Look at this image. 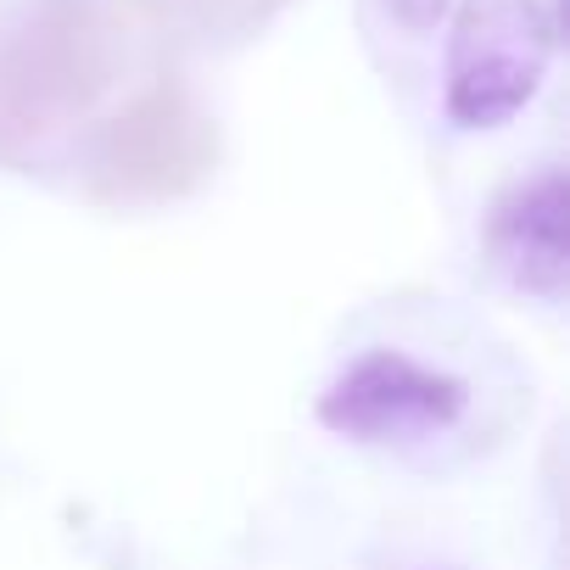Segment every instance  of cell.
Returning <instances> with one entry per match:
<instances>
[{"instance_id":"cell-1","label":"cell","mask_w":570,"mask_h":570,"mask_svg":"<svg viewBox=\"0 0 570 570\" xmlns=\"http://www.w3.org/2000/svg\"><path fill=\"white\" fill-rule=\"evenodd\" d=\"M559 29L542 0H459L448 35V118L459 129L509 124L548 79Z\"/></svg>"},{"instance_id":"cell-2","label":"cell","mask_w":570,"mask_h":570,"mask_svg":"<svg viewBox=\"0 0 570 570\" xmlns=\"http://www.w3.org/2000/svg\"><path fill=\"white\" fill-rule=\"evenodd\" d=\"M464 409H470V386L459 375H442L397 347H375L325 386L320 425L347 442L403 448V442L442 436L448 425L464 420Z\"/></svg>"},{"instance_id":"cell-3","label":"cell","mask_w":570,"mask_h":570,"mask_svg":"<svg viewBox=\"0 0 570 570\" xmlns=\"http://www.w3.org/2000/svg\"><path fill=\"white\" fill-rule=\"evenodd\" d=\"M213 168V124L185 90L157 85L124 107L96 140V179L118 202H163Z\"/></svg>"},{"instance_id":"cell-4","label":"cell","mask_w":570,"mask_h":570,"mask_svg":"<svg viewBox=\"0 0 570 570\" xmlns=\"http://www.w3.org/2000/svg\"><path fill=\"white\" fill-rule=\"evenodd\" d=\"M107 85V40L85 7H57L0 57V129L46 135Z\"/></svg>"},{"instance_id":"cell-5","label":"cell","mask_w":570,"mask_h":570,"mask_svg":"<svg viewBox=\"0 0 570 570\" xmlns=\"http://www.w3.org/2000/svg\"><path fill=\"white\" fill-rule=\"evenodd\" d=\"M487 252L520 292L559 303L570 279V179L548 168L498 196L487 218Z\"/></svg>"},{"instance_id":"cell-6","label":"cell","mask_w":570,"mask_h":570,"mask_svg":"<svg viewBox=\"0 0 570 570\" xmlns=\"http://www.w3.org/2000/svg\"><path fill=\"white\" fill-rule=\"evenodd\" d=\"M386 12L403 23V29H436L448 18V0H386Z\"/></svg>"}]
</instances>
